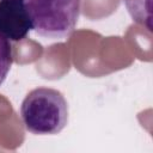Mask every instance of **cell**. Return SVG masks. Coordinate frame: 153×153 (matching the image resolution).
<instances>
[{
	"label": "cell",
	"instance_id": "6da1fadb",
	"mask_svg": "<svg viewBox=\"0 0 153 153\" xmlns=\"http://www.w3.org/2000/svg\"><path fill=\"white\" fill-rule=\"evenodd\" d=\"M20 116L27 131L35 135H55L68 123V103L55 88L36 87L23 99Z\"/></svg>",
	"mask_w": 153,
	"mask_h": 153
},
{
	"label": "cell",
	"instance_id": "7a4b0ae2",
	"mask_svg": "<svg viewBox=\"0 0 153 153\" xmlns=\"http://www.w3.org/2000/svg\"><path fill=\"white\" fill-rule=\"evenodd\" d=\"M32 30L41 37L65 39L79 19L81 0H26Z\"/></svg>",
	"mask_w": 153,
	"mask_h": 153
},
{
	"label": "cell",
	"instance_id": "3957f363",
	"mask_svg": "<svg viewBox=\"0 0 153 153\" xmlns=\"http://www.w3.org/2000/svg\"><path fill=\"white\" fill-rule=\"evenodd\" d=\"M32 30L25 0H0V33L10 42H19Z\"/></svg>",
	"mask_w": 153,
	"mask_h": 153
},
{
	"label": "cell",
	"instance_id": "277c9868",
	"mask_svg": "<svg viewBox=\"0 0 153 153\" xmlns=\"http://www.w3.org/2000/svg\"><path fill=\"white\" fill-rule=\"evenodd\" d=\"M130 17L134 22L152 30L151 0H123Z\"/></svg>",
	"mask_w": 153,
	"mask_h": 153
},
{
	"label": "cell",
	"instance_id": "5b68a950",
	"mask_svg": "<svg viewBox=\"0 0 153 153\" xmlns=\"http://www.w3.org/2000/svg\"><path fill=\"white\" fill-rule=\"evenodd\" d=\"M12 62H13V56H12L11 42L0 33V86L6 80Z\"/></svg>",
	"mask_w": 153,
	"mask_h": 153
},
{
	"label": "cell",
	"instance_id": "8992f818",
	"mask_svg": "<svg viewBox=\"0 0 153 153\" xmlns=\"http://www.w3.org/2000/svg\"><path fill=\"white\" fill-rule=\"evenodd\" d=\"M25 1H26V0H25Z\"/></svg>",
	"mask_w": 153,
	"mask_h": 153
}]
</instances>
